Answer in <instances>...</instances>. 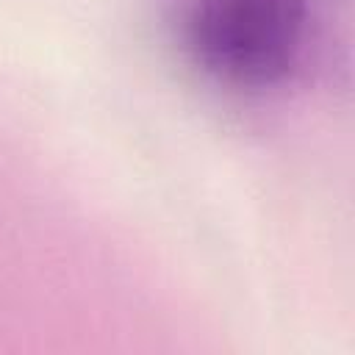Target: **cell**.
Returning a JSON list of instances; mask_svg holds the SVG:
<instances>
[{"label":"cell","mask_w":355,"mask_h":355,"mask_svg":"<svg viewBox=\"0 0 355 355\" xmlns=\"http://www.w3.org/2000/svg\"><path fill=\"white\" fill-rule=\"evenodd\" d=\"M178 39L211 80L239 92H269L302 69L313 42V11L308 0H183Z\"/></svg>","instance_id":"6da1fadb"}]
</instances>
